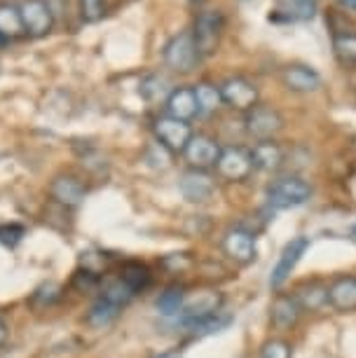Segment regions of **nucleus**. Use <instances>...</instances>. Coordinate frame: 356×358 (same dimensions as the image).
Returning a JSON list of instances; mask_svg holds the SVG:
<instances>
[{"mask_svg":"<svg viewBox=\"0 0 356 358\" xmlns=\"http://www.w3.org/2000/svg\"><path fill=\"white\" fill-rule=\"evenodd\" d=\"M312 185L302 176H279L267 185V206L284 211V208H298L312 199Z\"/></svg>","mask_w":356,"mask_h":358,"instance_id":"obj_1","label":"nucleus"},{"mask_svg":"<svg viewBox=\"0 0 356 358\" xmlns=\"http://www.w3.org/2000/svg\"><path fill=\"white\" fill-rule=\"evenodd\" d=\"M223 15L218 10H204L194 17V24H192V40H194V47H197L199 57H211V54L218 52V45H220V38H223Z\"/></svg>","mask_w":356,"mask_h":358,"instance_id":"obj_2","label":"nucleus"},{"mask_svg":"<svg viewBox=\"0 0 356 358\" xmlns=\"http://www.w3.org/2000/svg\"><path fill=\"white\" fill-rule=\"evenodd\" d=\"M220 251L230 262L239 267H248L251 262H256L258 258V241H256V232L246 227H230L220 239Z\"/></svg>","mask_w":356,"mask_h":358,"instance_id":"obj_3","label":"nucleus"},{"mask_svg":"<svg viewBox=\"0 0 356 358\" xmlns=\"http://www.w3.org/2000/svg\"><path fill=\"white\" fill-rule=\"evenodd\" d=\"M164 64L166 69H171L173 73H180V76H187L197 69L199 64V52L194 47V40H192V33L190 31H180L176 33L169 43L164 45Z\"/></svg>","mask_w":356,"mask_h":358,"instance_id":"obj_4","label":"nucleus"},{"mask_svg":"<svg viewBox=\"0 0 356 358\" xmlns=\"http://www.w3.org/2000/svg\"><path fill=\"white\" fill-rule=\"evenodd\" d=\"M284 115L277 108L258 103L256 108H251L248 113H244V129L253 141H274L277 134L284 129Z\"/></svg>","mask_w":356,"mask_h":358,"instance_id":"obj_5","label":"nucleus"},{"mask_svg":"<svg viewBox=\"0 0 356 358\" xmlns=\"http://www.w3.org/2000/svg\"><path fill=\"white\" fill-rule=\"evenodd\" d=\"M256 169H253V159H251V150L241 145H227L220 150V157L216 162V173L227 183H244V180L251 176Z\"/></svg>","mask_w":356,"mask_h":358,"instance_id":"obj_6","label":"nucleus"},{"mask_svg":"<svg viewBox=\"0 0 356 358\" xmlns=\"http://www.w3.org/2000/svg\"><path fill=\"white\" fill-rule=\"evenodd\" d=\"M220 150H223V145H220L213 136H206V134H192V138L187 141L185 150L180 155H183L185 164L194 169V171H209V169H216Z\"/></svg>","mask_w":356,"mask_h":358,"instance_id":"obj_7","label":"nucleus"},{"mask_svg":"<svg viewBox=\"0 0 356 358\" xmlns=\"http://www.w3.org/2000/svg\"><path fill=\"white\" fill-rule=\"evenodd\" d=\"M220 87V96H223V103L232 110L239 113H248L251 108H256L260 103V94L256 83H251L244 76H232L227 78Z\"/></svg>","mask_w":356,"mask_h":358,"instance_id":"obj_8","label":"nucleus"},{"mask_svg":"<svg viewBox=\"0 0 356 358\" xmlns=\"http://www.w3.org/2000/svg\"><path fill=\"white\" fill-rule=\"evenodd\" d=\"M152 131H155L157 143L166 148L171 155H180L185 150L187 141L192 138V127L190 122H183V120H176L171 115H162L152 122Z\"/></svg>","mask_w":356,"mask_h":358,"instance_id":"obj_9","label":"nucleus"},{"mask_svg":"<svg viewBox=\"0 0 356 358\" xmlns=\"http://www.w3.org/2000/svg\"><path fill=\"white\" fill-rule=\"evenodd\" d=\"M223 309V295L218 290H199L194 293L192 297L187 295L185 297V305H183V312L178 314V321L183 323L185 328L194 326V323L209 319L216 312Z\"/></svg>","mask_w":356,"mask_h":358,"instance_id":"obj_10","label":"nucleus"},{"mask_svg":"<svg viewBox=\"0 0 356 358\" xmlns=\"http://www.w3.org/2000/svg\"><path fill=\"white\" fill-rule=\"evenodd\" d=\"M310 248V239L307 236H295L288 244L281 248L279 258H277V265L272 267V274H270V288L272 290H281V286L288 281V276L295 272V267L300 265L302 255L307 253Z\"/></svg>","mask_w":356,"mask_h":358,"instance_id":"obj_11","label":"nucleus"},{"mask_svg":"<svg viewBox=\"0 0 356 358\" xmlns=\"http://www.w3.org/2000/svg\"><path fill=\"white\" fill-rule=\"evenodd\" d=\"M19 12H22L24 31L31 38L47 36L52 31V26H55V12H52L47 0H24L19 5Z\"/></svg>","mask_w":356,"mask_h":358,"instance_id":"obj_12","label":"nucleus"},{"mask_svg":"<svg viewBox=\"0 0 356 358\" xmlns=\"http://www.w3.org/2000/svg\"><path fill=\"white\" fill-rule=\"evenodd\" d=\"M302 319V309L295 300L293 293H281L277 290V295L270 302V326L279 333H288L300 323Z\"/></svg>","mask_w":356,"mask_h":358,"instance_id":"obj_13","label":"nucleus"},{"mask_svg":"<svg viewBox=\"0 0 356 358\" xmlns=\"http://www.w3.org/2000/svg\"><path fill=\"white\" fill-rule=\"evenodd\" d=\"M178 190L190 204H206L216 194V180H213V176H209V171L187 169L178 180Z\"/></svg>","mask_w":356,"mask_h":358,"instance_id":"obj_14","label":"nucleus"},{"mask_svg":"<svg viewBox=\"0 0 356 358\" xmlns=\"http://www.w3.org/2000/svg\"><path fill=\"white\" fill-rule=\"evenodd\" d=\"M50 197L64 208H78L87 197V185L73 173H59L50 185Z\"/></svg>","mask_w":356,"mask_h":358,"instance_id":"obj_15","label":"nucleus"},{"mask_svg":"<svg viewBox=\"0 0 356 358\" xmlns=\"http://www.w3.org/2000/svg\"><path fill=\"white\" fill-rule=\"evenodd\" d=\"M328 305L340 314L356 312V276L338 274L328 281Z\"/></svg>","mask_w":356,"mask_h":358,"instance_id":"obj_16","label":"nucleus"},{"mask_svg":"<svg viewBox=\"0 0 356 358\" xmlns=\"http://www.w3.org/2000/svg\"><path fill=\"white\" fill-rule=\"evenodd\" d=\"M295 300L302 309V314H321L328 309V281L321 279H307L293 290Z\"/></svg>","mask_w":356,"mask_h":358,"instance_id":"obj_17","label":"nucleus"},{"mask_svg":"<svg viewBox=\"0 0 356 358\" xmlns=\"http://www.w3.org/2000/svg\"><path fill=\"white\" fill-rule=\"evenodd\" d=\"M251 159H253V169H256V171L277 173L286 162V150L277 141H258V143L251 148Z\"/></svg>","mask_w":356,"mask_h":358,"instance_id":"obj_18","label":"nucleus"},{"mask_svg":"<svg viewBox=\"0 0 356 358\" xmlns=\"http://www.w3.org/2000/svg\"><path fill=\"white\" fill-rule=\"evenodd\" d=\"M281 83H284L286 90H291V92L310 94V92H317L321 87V76L312 69V66L291 64L281 71Z\"/></svg>","mask_w":356,"mask_h":358,"instance_id":"obj_19","label":"nucleus"},{"mask_svg":"<svg viewBox=\"0 0 356 358\" xmlns=\"http://www.w3.org/2000/svg\"><path fill=\"white\" fill-rule=\"evenodd\" d=\"M166 115L183 122H192L199 115L197 96H194V87H173L169 99H166Z\"/></svg>","mask_w":356,"mask_h":358,"instance_id":"obj_20","label":"nucleus"},{"mask_svg":"<svg viewBox=\"0 0 356 358\" xmlns=\"http://www.w3.org/2000/svg\"><path fill=\"white\" fill-rule=\"evenodd\" d=\"M99 293H101L99 295L101 300L113 302V305H118V307H122V309L129 305L134 297L138 295L136 290H134L120 274H113V276H106V279H101Z\"/></svg>","mask_w":356,"mask_h":358,"instance_id":"obj_21","label":"nucleus"},{"mask_svg":"<svg viewBox=\"0 0 356 358\" xmlns=\"http://www.w3.org/2000/svg\"><path fill=\"white\" fill-rule=\"evenodd\" d=\"M22 12L15 3H0V43H10L24 36Z\"/></svg>","mask_w":356,"mask_h":358,"instance_id":"obj_22","label":"nucleus"},{"mask_svg":"<svg viewBox=\"0 0 356 358\" xmlns=\"http://www.w3.org/2000/svg\"><path fill=\"white\" fill-rule=\"evenodd\" d=\"M120 314H122V307H118V305H113V302H106L99 297V300L92 305L90 312H87L85 321H87V326L94 330H104V328L113 326Z\"/></svg>","mask_w":356,"mask_h":358,"instance_id":"obj_23","label":"nucleus"},{"mask_svg":"<svg viewBox=\"0 0 356 358\" xmlns=\"http://www.w3.org/2000/svg\"><path fill=\"white\" fill-rule=\"evenodd\" d=\"M185 288L183 286H169L164 288V293H159L157 297V312L164 316V319H178V314L183 312L185 305Z\"/></svg>","mask_w":356,"mask_h":358,"instance_id":"obj_24","label":"nucleus"},{"mask_svg":"<svg viewBox=\"0 0 356 358\" xmlns=\"http://www.w3.org/2000/svg\"><path fill=\"white\" fill-rule=\"evenodd\" d=\"M194 96H197L199 115H213L223 106V96H220V87L211 83L194 85Z\"/></svg>","mask_w":356,"mask_h":358,"instance_id":"obj_25","label":"nucleus"},{"mask_svg":"<svg viewBox=\"0 0 356 358\" xmlns=\"http://www.w3.org/2000/svg\"><path fill=\"white\" fill-rule=\"evenodd\" d=\"M173 87L169 85V80L164 76H159V73H150V76L143 78V83H141V96L145 101H150V103H157V101H166L169 99Z\"/></svg>","mask_w":356,"mask_h":358,"instance_id":"obj_26","label":"nucleus"},{"mask_svg":"<svg viewBox=\"0 0 356 358\" xmlns=\"http://www.w3.org/2000/svg\"><path fill=\"white\" fill-rule=\"evenodd\" d=\"M230 323H232V316L220 309V312L209 316V319H204V321H199V323H194V326L187 328L190 330V340H194V337H206V335L220 333V330H225Z\"/></svg>","mask_w":356,"mask_h":358,"instance_id":"obj_27","label":"nucleus"},{"mask_svg":"<svg viewBox=\"0 0 356 358\" xmlns=\"http://www.w3.org/2000/svg\"><path fill=\"white\" fill-rule=\"evenodd\" d=\"M120 276H122L136 293H141V290L148 288V283H150V269L145 265H141V262H124L122 269H120Z\"/></svg>","mask_w":356,"mask_h":358,"instance_id":"obj_28","label":"nucleus"},{"mask_svg":"<svg viewBox=\"0 0 356 358\" xmlns=\"http://www.w3.org/2000/svg\"><path fill=\"white\" fill-rule=\"evenodd\" d=\"M333 50H335V57H338L345 66L356 64V36L354 33H335Z\"/></svg>","mask_w":356,"mask_h":358,"instance_id":"obj_29","label":"nucleus"},{"mask_svg":"<svg viewBox=\"0 0 356 358\" xmlns=\"http://www.w3.org/2000/svg\"><path fill=\"white\" fill-rule=\"evenodd\" d=\"M284 17L288 22H300V19H312L317 12V0H288V5L284 10Z\"/></svg>","mask_w":356,"mask_h":358,"instance_id":"obj_30","label":"nucleus"},{"mask_svg":"<svg viewBox=\"0 0 356 358\" xmlns=\"http://www.w3.org/2000/svg\"><path fill=\"white\" fill-rule=\"evenodd\" d=\"M260 358H293V347L284 337H270L260 344Z\"/></svg>","mask_w":356,"mask_h":358,"instance_id":"obj_31","label":"nucleus"},{"mask_svg":"<svg viewBox=\"0 0 356 358\" xmlns=\"http://www.w3.org/2000/svg\"><path fill=\"white\" fill-rule=\"evenodd\" d=\"M108 12V0H80V17L87 24H97Z\"/></svg>","mask_w":356,"mask_h":358,"instance_id":"obj_32","label":"nucleus"},{"mask_svg":"<svg viewBox=\"0 0 356 358\" xmlns=\"http://www.w3.org/2000/svg\"><path fill=\"white\" fill-rule=\"evenodd\" d=\"M22 239H24V227L22 225H17V222H10V225H0V244L17 246Z\"/></svg>","mask_w":356,"mask_h":358,"instance_id":"obj_33","label":"nucleus"},{"mask_svg":"<svg viewBox=\"0 0 356 358\" xmlns=\"http://www.w3.org/2000/svg\"><path fill=\"white\" fill-rule=\"evenodd\" d=\"M59 288L57 283H43V286H40L38 290H36V295H33V302H36V305H52V302L55 300H59Z\"/></svg>","mask_w":356,"mask_h":358,"instance_id":"obj_34","label":"nucleus"},{"mask_svg":"<svg viewBox=\"0 0 356 358\" xmlns=\"http://www.w3.org/2000/svg\"><path fill=\"white\" fill-rule=\"evenodd\" d=\"M10 337V328H8V321L3 319V314H0V349L5 347V342H8Z\"/></svg>","mask_w":356,"mask_h":358,"instance_id":"obj_35","label":"nucleus"},{"mask_svg":"<svg viewBox=\"0 0 356 358\" xmlns=\"http://www.w3.org/2000/svg\"><path fill=\"white\" fill-rule=\"evenodd\" d=\"M180 356H183V351L180 349H169V351H164V354H157L152 358H180Z\"/></svg>","mask_w":356,"mask_h":358,"instance_id":"obj_36","label":"nucleus"},{"mask_svg":"<svg viewBox=\"0 0 356 358\" xmlns=\"http://www.w3.org/2000/svg\"><path fill=\"white\" fill-rule=\"evenodd\" d=\"M338 3L342 5V8H347V10L356 12V0H338Z\"/></svg>","mask_w":356,"mask_h":358,"instance_id":"obj_37","label":"nucleus"},{"mask_svg":"<svg viewBox=\"0 0 356 358\" xmlns=\"http://www.w3.org/2000/svg\"><path fill=\"white\" fill-rule=\"evenodd\" d=\"M190 3H192V5H201L204 0H190Z\"/></svg>","mask_w":356,"mask_h":358,"instance_id":"obj_38","label":"nucleus"},{"mask_svg":"<svg viewBox=\"0 0 356 358\" xmlns=\"http://www.w3.org/2000/svg\"><path fill=\"white\" fill-rule=\"evenodd\" d=\"M354 232H356V229H354Z\"/></svg>","mask_w":356,"mask_h":358,"instance_id":"obj_39","label":"nucleus"}]
</instances>
